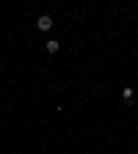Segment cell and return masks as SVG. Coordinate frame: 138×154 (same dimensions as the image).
Wrapping results in <instances>:
<instances>
[{
  "label": "cell",
  "instance_id": "obj_3",
  "mask_svg": "<svg viewBox=\"0 0 138 154\" xmlns=\"http://www.w3.org/2000/svg\"><path fill=\"white\" fill-rule=\"evenodd\" d=\"M122 96L130 102V99H133V88H130V85H127V88H122Z\"/></svg>",
  "mask_w": 138,
  "mask_h": 154
},
{
  "label": "cell",
  "instance_id": "obj_2",
  "mask_svg": "<svg viewBox=\"0 0 138 154\" xmlns=\"http://www.w3.org/2000/svg\"><path fill=\"white\" fill-rule=\"evenodd\" d=\"M58 47H61V44H58V42H55V38H50V42L44 44V50H47L50 55H53V52H58Z\"/></svg>",
  "mask_w": 138,
  "mask_h": 154
},
{
  "label": "cell",
  "instance_id": "obj_1",
  "mask_svg": "<svg viewBox=\"0 0 138 154\" xmlns=\"http://www.w3.org/2000/svg\"><path fill=\"white\" fill-rule=\"evenodd\" d=\"M36 28H39V30H50V28H53V17H50V14H42V17L36 19Z\"/></svg>",
  "mask_w": 138,
  "mask_h": 154
}]
</instances>
